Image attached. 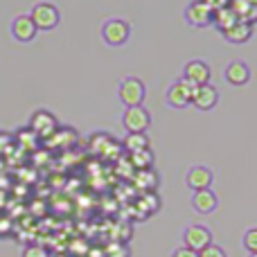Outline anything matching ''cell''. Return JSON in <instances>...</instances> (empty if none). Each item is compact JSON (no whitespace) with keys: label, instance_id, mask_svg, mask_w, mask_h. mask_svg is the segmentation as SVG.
I'll return each instance as SVG.
<instances>
[{"label":"cell","instance_id":"6da1fadb","mask_svg":"<svg viewBox=\"0 0 257 257\" xmlns=\"http://www.w3.org/2000/svg\"><path fill=\"white\" fill-rule=\"evenodd\" d=\"M128 36H131V25H128L126 21H122V18H111V21H106L102 27V39L106 41L111 48L124 45L128 41Z\"/></svg>","mask_w":257,"mask_h":257},{"label":"cell","instance_id":"7a4b0ae2","mask_svg":"<svg viewBox=\"0 0 257 257\" xmlns=\"http://www.w3.org/2000/svg\"><path fill=\"white\" fill-rule=\"evenodd\" d=\"M117 95H120V102L124 104L126 108L128 106H142L145 95H147V88H145V84H142L138 77H126V79L120 84Z\"/></svg>","mask_w":257,"mask_h":257},{"label":"cell","instance_id":"3957f363","mask_svg":"<svg viewBox=\"0 0 257 257\" xmlns=\"http://www.w3.org/2000/svg\"><path fill=\"white\" fill-rule=\"evenodd\" d=\"M30 16L34 21L36 30H45V32L54 30L59 25V21H61V14H59V9L52 3H36Z\"/></svg>","mask_w":257,"mask_h":257},{"label":"cell","instance_id":"277c9868","mask_svg":"<svg viewBox=\"0 0 257 257\" xmlns=\"http://www.w3.org/2000/svg\"><path fill=\"white\" fill-rule=\"evenodd\" d=\"M183 244L192 250H203L205 246L212 244V230L203 223H194V226H187L185 232H183Z\"/></svg>","mask_w":257,"mask_h":257},{"label":"cell","instance_id":"5b68a950","mask_svg":"<svg viewBox=\"0 0 257 257\" xmlns=\"http://www.w3.org/2000/svg\"><path fill=\"white\" fill-rule=\"evenodd\" d=\"M185 21L192 27H210L214 21V12L203 0H192L185 7Z\"/></svg>","mask_w":257,"mask_h":257},{"label":"cell","instance_id":"8992f818","mask_svg":"<svg viewBox=\"0 0 257 257\" xmlns=\"http://www.w3.org/2000/svg\"><path fill=\"white\" fill-rule=\"evenodd\" d=\"M194 90H196V86L190 84V81H185V79L172 84V86H169V90H167V106H172V108H185V106H190Z\"/></svg>","mask_w":257,"mask_h":257},{"label":"cell","instance_id":"52a82bcc","mask_svg":"<svg viewBox=\"0 0 257 257\" xmlns=\"http://www.w3.org/2000/svg\"><path fill=\"white\" fill-rule=\"evenodd\" d=\"M122 124L128 133H145L151 124V115L145 106H128L122 115Z\"/></svg>","mask_w":257,"mask_h":257},{"label":"cell","instance_id":"ba28073f","mask_svg":"<svg viewBox=\"0 0 257 257\" xmlns=\"http://www.w3.org/2000/svg\"><path fill=\"white\" fill-rule=\"evenodd\" d=\"M30 128L41 138V140H45V138H50L59 128V122H57V117H54L50 111H43V108H39V111L32 113Z\"/></svg>","mask_w":257,"mask_h":257},{"label":"cell","instance_id":"9c48e42d","mask_svg":"<svg viewBox=\"0 0 257 257\" xmlns=\"http://www.w3.org/2000/svg\"><path fill=\"white\" fill-rule=\"evenodd\" d=\"M185 183L190 190L199 192V190H210L214 183V174L210 167H205V165H194V167L187 169L185 174Z\"/></svg>","mask_w":257,"mask_h":257},{"label":"cell","instance_id":"30bf717a","mask_svg":"<svg viewBox=\"0 0 257 257\" xmlns=\"http://www.w3.org/2000/svg\"><path fill=\"white\" fill-rule=\"evenodd\" d=\"M210 77H212V70H210V66L205 61H201V59H192V61H187L185 68H183V79L194 86L210 84Z\"/></svg>","mask_w":257,"mask_h":257},{"label":"cell","instance_id":"8fae6325","mask_svg":"<svg viewBox=\"0 0 257 257\" xmlns=\"http://www.w3.org/2000/svg\"><path fill=\"white\" fill-rule=\"evenodd\" d=\"M192 104H194L199 111H212L219 104V90L212 84H203L196 86L194 95H192Z\"/></svg>","mask_w":257,"mask_h":257},{"label":"cell","instance_id":"7c38bea8","mask_svg":"<svg viewBox=\"0 0 257 257\" xmlns=\"http://www.w3.org/2000/svg\"><path fill=\"white\" fill-rule=\"evenodd\" d=\"M36 32H39V30H36L32 16L21 14V16H16L12 21V34H14V39H16L18 43H30V41L36 36Z\"/></svg>","mask_w":257,"mask_h":257},{"label":"cell","instance_id":"4fadbf2b","mask_svg":"<svg viewBox=\"0 0 257 257\" xmlns=\"http://www.w3.org/2000/svg\"><path fill=\"white\" fill-rule=\"evenodd\" d=\"M223 77H226V81L230 86L239 88V86H246L250 81V68L244 61H230L226 66V70H223Z\"/></svg>","mask_w":257,"mask_h":257},{"label":"cell","instance_id":"5bb4252c","mask_svg":"<svg viewBox=\"0 0 257 257\" xmlns=\"http://www.w3.org/2000/svg\"><path fill=\"white\" fill-rule=\"evenodd\" d=\"M192 208L199 214H212L219 208V196L212 192V187L210 190H199L192 196Z\"/></svg>","mask_w":257,"mask_h":257},{"label":"cell","instance_id":"9a60e30c","mask_svg":"<svg viewBox=\"0 0 257 257\" xmlns=\"http://www.w3.org/2000/svg\"><path fill=\"white\" fill-rule=\"evenodd\" d=\"M75 142H77V131L75 128L61 126V128H57L50 138H45L43 145L50 147V149H68V147H72Z\"/></svg>","mask_w":257,"mask_h":257},{"label":"cell","instance_id":"2e32d148","mask_svg":"<svg viewBox=\"0 0 257 257\" xmlns=\"http://www.w3.org/2000/svg\"><path fill=\"white\" fill-rule=\"evenodd\" d=\"M223 39L228 41V43H248L250 41V36H253V25L250 23H246V21H239V23H235V25L230 27L228 32H223Z\"/></svg>","mask_w":257,"mask_h":257},{"label":"cell","instance_id":"e0dca14e","mask_svg":"<svg viewBox=\"0 0 257 257\" xmlns=\"http://www.w3.org/2000/svg\"><path fill=\"white\" fill-rule=\"evenodd\" d=\"M235 23H239V16H237L235 12H232V7L230 5H228V7H223V9H217V12H214V21H212V25L217 27L219 32H228L230 30L232 25H235Z\"/></svg>","mask_w":257,"mask_h":257},{"label":"cell","instance_id":"ac0fdd59","mask_svg":"<svg viewBox=\"0 0 257 257\" xmlns=\"http://www.w3.org/2000/svg\"><path fill=\"white\" fill-rule=\"evenodd\" d=\"M230 7L239 16V21H246L250 25L257 23V5L248 3V0H230Z\"/></svg>","mask_w":257,"mask_h":257},{"label":"cell","instance_id":"d6986e66","mask_svg":"<svg viewBox=\"0 0 257 257\" xmlns=\"http://www.w3.org/2000/svg\"><path fill=\"white\" fill-rule=\"evenodd\" d=\"M14 142H16V145H21L23 149H27V151H34V149H39L43 140H41V138L36 136L30 126H27V128H18L16 136H14Z\"/></svg>","mask_w":257,"mask_h":257},{"label":"cell","instance_id":"ffe728a7","mask_svg":"<svg viewBox=\"0 0 257 257\" xmlns=\"http://www.w3.org/2000/svg\"><path fill=\"white\" fill-rule=\"evenodd\" d=\"M124 149L128 154H136V151L142 149H149V138L145 133H128L126 140H124Z\"/></svg>","mask_w":257,"mask_h":257},{"label":"cell","instance_id":"44dd1931","mask_svg":"<svg viewBox=\"0 0 257 257\" xmlns=\"http://www.w3.org/2000/svg\"><path fill=\"white\" fill-rule=\"evenodd\" d=\"M136 185L142 187V190H147V192H151L156 185H158V178H156V174L151 172V169H138Z\"/></svg>","mask_w":257,"mask_h":257},{"label":"cell","instance_id":"7402d4cb","mask_svg":"<svg viewBox=\"0 0 257 257\" xmlns=\"http://www.w3.org/2000/svg\"><path fill=\"white\" fill-rule=\"evenodd\" d=\"M131 165L136 169H151V165H154V154H151V149H142V151L131 154Z\"/></svg>","mask_w":257,"mask_h":257},{"label":"cell","instance_id":"603a6c76","mask_svg":"<svg viewBox=\"0 0 257 257\" xmlns=\"http://www.w3.org/2000/svg\"><path fill=\"white\" fill-rule=\"evenodd\" d=\"M241 244H244V248L248 250V253H257V228H248V230L244 232Z\"/></svg>","mask_w":257,"mask_h":257},{"label":"cell","instance_id":"cb8c5ba5","mask_svg":"<svg viewBox=\"0 0 257 257\" xmlns=\"http://www.w3.org/2000/svg\"><path fill=\"white\" fill-rule=\"evenodd\" d=\"M104 255L106 257H131V253H128V248L124 244H111Z\"/></svg>","mask_w":257,"mask_h":257},{"label":"cell","instance_id":"d4e9b609","mask_svg":"<svg viewBox=\"0 0 257 257\" xmlns=\"http://www.w3.org/2000/svg\"><path fill=\"white\" fill-rule=\"evenodd\" d=\"M199 257H228V255H226V250H223L221 246L210 244V246H205L203 250H199Z\"/></svg>","mask_w":257,"mask_h":257},{"label":"cell","instance_id":"484cf974","mask_svg":"<svg viewBox=\"0 0 257 257\" xmlns=\"http://www.w3.org/2000/svg\"><path fill=\"white\" fill-rule=\"evenodd\" d=\"M23 257H52L48 253V248H43V246H27Z\"/></svg>","mask_w":257,"mask_h":257},{"label":"cell","instance_id":"4316f807","mask_svg":"<svg viewBox=\"0 0 257 257\" xmlns=\"http://www.w3.org/2000/svg\"><path fill=\"white\" fill-rule=\"evenodd\" d=\"M172 257H199V253L192 250V248H187V246H178V248L172 253Z\"/></svg>","mask_w":257,"mask_h":257},{"label":"cell","instance_id":"83f0119b","mask_svg":"<svg viewBox=\"0 0 257 257\" xmlns=\"http://www.w3.org/2000/svg\"><path fill=\"white\" fill-rule=\"evenodd\" d=\"M205 5H208L212 12H217V9H223V7H228L230 5V0H203Z\"/></svg>","mask_w":257,"mask_h":257},{"label":"cell","instance_id":"f1b7e54d","mask_svg":"<svg viewBox=\"0 0 257 257\" xmlns=\"http://www.w3.org/2000/svg\"><path fill=\"white\" fill-rule=\"evenodd\" d=\"M12 140H14V136L0 131V154H5V151H7V147H9V142H12Z\"/></svg>","mask_w":257,"mask_h":257},{"label":"cell","instance_id":"f546056e","mask_svg":"<svg viewBox=\"0 0 257 257\" xmlns=\"http://www.w3.org/2000/svg\"><path fill=\"white\" fill-rule=\"evenodd\" d=\"M248 257H257V253H248Z\"/></svg>","mask_w":257,"mask_h":257},{"label":"cell","instance_id":"4dcf8cb0","mask_svg":"<svg viewBox=\"0 0 257 257\" xmlns=\"http://www.w3.org/2000/svg\"><path fill=\"white\" fill-rule=\"evenodd\" d=\"M52 257H68V255H52Z\"/></svg>","mask_w":257,"mask_h":257},{"label":"cell","instance_id":"1f68e13d","mask_svg":"<svg viewBox=\"0 0 257 257\" xmlns=\"http://www.w3.org/2000/svg\"><path fill=\"white\" fill-rule=\"evenodd\" d=\"M248 3H253V5H257V0H248Z\"/></svg>","mask_w":257,"mask_h":257}]
</instances>
